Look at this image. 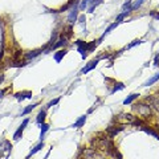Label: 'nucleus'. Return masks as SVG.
<instances>
[{
  "instance_id": "obj_1",
  "label": "nucleus",
  "mask_w": 159,
  "mask_h": 159,
  "mask_svg": "<svg viewBox=\"0 0 159 159\" xmlns=\"http://www.w3.org/2000/svg\"><path fill=\"white\" fill-rule=\"evenodd\" d=\"M92 146L94 148H97L98 151H105L108 155H110V152L115 148V145L113 142V138L108 137H97L92 139Z\"/></svg>"
},
{
  "instance_id": "obj_2",
  "label": "nucleus",
  "mask_w": 159,
  "mask_h": 159,
  "mask_svg": "<svg viewBox=\"0 0 159 159\" xmlns=\"http://www.w3.org/2000/svg\"><path fill=\"white\" fill-rule=\"evenodd\" d=\"M132 111L137 113L139 118L145 119V121H148L152 118V109L146 101H139L132 104Z\"/></svg>"
},
{
  "instance_id": "obj_3",
  "label": "nucleus",
  "mask_w": 159,
  "mask_h": 159,
  "mask_svg": "<svg viewBox=\"0 0 159 159\" xmlns=\"http://www.w3.org/2000/svg\"><path fill=\"white\" fill-rule=\"evenodd\" d=\"M137 117H134L130 113H119L118 115H115L113 122H117V123H121V125H132L134 119Z\"/></svg>"
},
{
  "instance_id": "obj_4",
  "label": "nucleus",
  "mask_w": 159,
  "mask_h": 159,
  "mask_svg": "<svg viewBox=\"0 0 159 159\" xmlns=\"http://www.w3.org/2000/svg\"><path fill=\"white\" fill-rule=\"evenodd\" d=\"M81 155H82V159H105L104 155L94 147L84 148L81 152Z\"/></svg>"
},
{
  "instance_id": "obj_5",
  "label": "nucleus",
  "mask_w": 159,
  "mask_h": 159,
  "mask_svg": "<svg viewBox=\"0 0 159 159\" xmlns=\"http://www.w3.org/2000/svg\"><path fill=\"white\" fill-rule=\"evenodd\" d=\"M78 4H80V0H76L74 2V4L72 5V8L69 9V13H68V17H66V20H68V23L69 24H74L76 21H77V17H78V12H80V9H78Z\"/></svg>"
},
{
  "instance_id": "obj_6",
  "label": "nucleus",
  "mask_w": 159,
  "mask_h": 159,
  "mask_svg": "<svg viewBox=\"0 0 159 159\" xmlns=\"http://www.w3.org/2000/svg\"><path fill=\"white\" fill-rule=\"evenodd\" d=\"M125 127H126L125 125H121V123L114 122L113 125H110V126H108V127H106V132H108V135L110 138H114L117 134H119L121 131H123Z\"/></svg>"
},
{
  "instance_id": "obj_7",
  "label": "nucleus",
  "mask_w": 159,
  "mask_h": 159,
  "mask_svg": "<svg viewBox=\"0 0 159 159\" xmlns=\"http://www.w3.org/2000/svg\"><path fill=\"white\" fill-rule=\"evenodd\" d=\"M143 101L147 102V104L151 106V109H154V110H157L159 113V95H155V94L147 95Z\"/></svg>"
},
{
  "instance_id": "obj_8",
  "label": "nucleus",
  "mask_w": 159,
  "mask_h": 159,
  "mask_svg": "<svg viewBox=\"0 0 159 159\" xmlns=\"http://www.w3.org/2000/svg\"><path fill=\"white\" fill-rule=\"evenodd\" d=\"M86 45H88V42H85V41H82V40H77L76 41V46H77V51L78 53L81 55V58H86L88 57V48H86Z\"/></svg>"
},
{
  "instance_id": "obj_9",
  "label": "nucleus",
  "mask_w": 159,
  "mask_h": 159,
  "mask_svg": "<svg viewBox=\"0 0 159 159\" xmlns=\"http://www.w3.org/2000/svg\"><path fill=\"white\" fill-rule=\"evenodd\" d=\"M28 122H29V119L28 118H25L24 121H23V123L19 126V129L15 131V134H13V141H19L20 138L23 137V132H24V130H25V127H26V125H28Z\"/></svg>"
},
{
  "instance_id": "obj_10",
  "label": "nucleus",
  "mask_w": 159,
  "mask_h": 159,
  "mask_svg": "<svg viewBox=\"0 0 159 159\" xmlns=\"http://www.w3.org/2000/svg\"><path fill=\"white\" fill-rule=\"evenodd\" d=\"M98 62H99V60L98 58H94V60H92V61H89L88 64H86L84 68L81 69V72H80V74H86V73H89L90 70H93V69L95 68V66L98 65Z\"/></svg>"
},
{
  "instance_id": "obj_11",
  "label": "nucleus",
  "mask_w": 159,
  "mask_h": 159,
  "mask_svg": "<svg viewBox=\"0 0 159 159\" xmlns=\"http://www.w3.org/2000/svg\"><path fill=\"white\" fill-rule=\"evenodd\" d=\"M139 130L145 131L146 134H148V135H152V137L157 138L158 141H159V132L155 130V127H150V126H147V123H145L143 126H141V127H139Z\"/></svg>"
},
{
  "instance_id": "obj_12",
  "label": "nucleus",
  "mask_w": 159,
  "mask_h": 159,
  "mask_svg": "<svg viewBox=\"0 0 159 159\" xmlns=\"http://www.w3.org/2000/svg\"><path fill=\"white\" fill-rule=\"evenodd\" d=\"M41 53H42V48H41V49H35V51H29V52L24 53V60H25L26 62H29L31 60L39 57Z\"/></svg>"
},
{
  "instance_id": "obj_13",
  "label": "nucleus",
  "mask_w": 159,
  "mask_h": 159,
  "mask_svg": "<svg viewBox=\"0 0 159 159\" xmlns=\"http://www.w3.org/2000/svg\"><path fill=\"white\" fill-rule=\"evenodd\" d=\"M66 53H68V49H64V48L57 49V51L53 53V58H55V61L57 62V64H60V62H61V60L65 57Z\"/></svg>"
},
{
  "instance_id": "obj_14",
  "label": "nucleus",
  "mask_w": 159,
  "mask_h": 159,
  "mask_svg": "<svg viewBox=\"0 0 159 159\" xmlns=\"http://www.w3.org/2000/svg\"><path fill=\"white\" fill-rule=\"evenodd\" d=\"M31 97H32V92H29V90H24V92H20V93H16L15 94V98L17 99L19 102L24 101L26 98H31Z\"/></svg>"
},
{
  "instance_id": "obj_15",
  "label": "nucleus",
  "mask_w": 159,
  "mask_h": 159,
  "mask_svg": "<svg viewBox=\"0 0 159 159\" xmlns=\"http://www.w3.org/2000/svg\"><path fill=\"white\" fill-rule=\"evenodd\" d=\"M44 146H45V143H44V141H41V142H40V143H39V145H36V146H35V147H33V148H32V150H31V151H29V154H28V155H26V158H25V159H29V158H31V157H32V155H35V154H36V152H39L40 150H41V148H44Z\"/></svg>"
},
{
  "instance_id": "obj_16",
  "label": "nucleus",
  "mask_w": 159,
  "mask_h": 159,
  "mask_svg": "<svg viewBox=\"0 0 159 159\" xmlns=\"http://www.w3.org/2000/svg\"><path fill=\"white\" fill-rule=\"evenodd\" d=\"M86 117H88V115L86 114H84V115H81V117H80L77 121L74 122V123H73L70 127H73V129H80V127H82V126L85 125V122H86Z\"/></svg>"
},
{
  "instance_id": "obj_17",
  "label": "nucleus",
  "mask_w": 159,
  "mask_h": 159,
  "mask_svg": "<svg viewBox=\"0 0 159 159\" xmlns=\"http://www.w3.org/2000/svg\"><path fill=\"white\" fill-rule=\"evenodd\" d=\"M45 118H46V110H45V109H42V110L39 111L37 117H36V123H39V125L44 123V122H45Z\"/></svg>"
},
{
  "instance_id": "obj_18",
  "label": "nucleus",
  "mask_w": 159,
  "mask_h": 159,
  "mask_svg": "<svg viewBox=\"0 0 159 159\" xmlns=\"http://www.w3.org/2000/svg\"><path fill=\"white\" fill-rule=\"evenodd\" d=\"M118 24H119V23H117V21H115V23H113V24H110V25H109L108 28H106V31L104 32V35H102L101 37H99V41H102V40H104V39L106 37V35H109V33H110V32L113 31V29H115V28H117V26H118Z\"/></svg>"
},
{
  "instance_id": "obj_19",
  "label": "nucleus",
  "mask_w": 159,
  "mask_h": 159,
  "mask_svg": "<svg viewBox=\"0 0 159 159\" xmlns=\"http://www.w3.org/2000/svg\"><path fill=\"white\" fill-rule=\"evenodd\" d=\"M138 98H139V93H131V94L123 101V105H131L132 102H134L135 99H138Z\"/></svg>"
},
{
  "instance_id": "obj_20",
  "label": "nucleus",
  "mask_w": 159,
  "mask_h": 159,
  "mask_svg": "<svg viewBox=\"0 0 159 159\" xmlns=\"http://www.w3.org/2000/svg\"><path fill=\"white\" fill-rule=\"evenodd\" d=\"M104 0H90V4H89V8H88V12L89 13H93L95 9V7H98Z\"/></svg>"
},
{
  "instance_id": "obj_21",
  "label": "nucleus",
  "mask_w": 159,
  "mask_h": 159,
  "mask_svg": "<svg viewBox=\"0 0 159 159\" xmlns=\"http://www.w3.org/2000/svg\"><path fill=\"white\" fill-rule=\"evenodd\" d=\"M40 126H41V132H40V139H41V141H44L45 134H46V132H48V130H49V125L46 123V122H44V123H41Z\"/></svg>"
},
{
  "instance_id": "obj_22",
  "label": "nucleus",
  "mask_w": 159,
  "mask_h": 159,
  "mask_svg": "<svg viewBox=\"0 0 159 159\" xmlns=\"http://www.w3.org/2000/svg\"><path fill=\"white\" fill-rule=\"evenodd\" d=\"M158 80H159V73H157L155 76H152L151 78H148V80H147V81H145L142 86H151L152 84H155V82H157Z\"/></svg>"
},
{
  "instance_id": "obj_23",
  "label": "nucleus",
  "mask_w": 159,
  "mask_h": 159,
  "mask_svg": "<svg viewBox=\"0 0 159 159\" xmlns=\"http://www.w3.org/2000/svg\"><path fill=\"white\" fill-rule=\"evenodd\" d=\"M99 42H101V41H99V39H98V40H94V41L88 42V45H86V48H88V52H89V53L93 52V51H94V49L98 46Z\"/></svg>"
},
{
  "instance_id": "obj_24",
  "label": "nucleus",
  "mask_w": 159,
  "mask_h": 159,
  "mask_svg": "<svg viewBox=\"0 0 159 159\" xmlns=\"http://www.w3.org/2000/svg\"><path fill=\"white\" fill-rule=\"evenodd\" d=\"M123 89H125V85L122 84V82H114V86H113V89L110 90V94H114L115 92L123 90Z\"/></svg>"
},
{
  "instance_id": "obj_25",
  "label": "nucleus",
  "mask_w": 159,
  "mask_h": 159,
  "mask_svg": "<svg viewBox=\"0 0 159 159\" xmlns=\"http://www.w3.org/2000/svg\"><path fill=\"white\" fill-rule=\"evenodd\" d=\"M131 12H132V11H123L122 13H119V15L117 16V19H115V21H117V23H122L126 17H127L129 15H130Z\"/></svg>"
},
{
  "instance_id": "obj_26",
  "label": "nucleus",
  "mask_w": 159,
  "mask_h": 159,
  "mask_svg": "<svg viewBox=\"0 0 159 159\" xmlns=\"http://www.w3.org/2000/svg\"><path fill=\"white\" fill-rule=\"evenodd\" d=\"M145 2L146 0H135V2H132L131 3V11H137L138 8H141Z\"/></svg>"
},
{
  "instance_id": "obj_27",
  "label": "nucleus",
  "mask_w": 159,
  "mask_h": 159,
  "mask_svg": "<svg viewBox=\"0 0 159 159\" xmlns=\"http://www.w3.org/2000/svg\"><path fill=\"white\" fill-rule=\"evenodd\" d=\"M36 106H39V102H36V104H32V105H28L26 108L23 110L21 113V115H26V114H29V113H32V110L36 108Z\"/></svg>"
},
{
  "instance_id": "obj_28",
  "label": "nucleus",
  "mask_w": 159,
  "mask_h": 159,
  "mask_svg": "<svg viewBox=\"0 0 159 159\" xmlns=\"http://www.w3.org/2000/svg\"><path fill=\"white\" fill-rule=\"evenodd\" d=\"M90 4V0H80V4H78V9L80 11H85L86 8Z\"/></svg>"
},
{
  "instance_id": "obj_29",
  "label": "nucleus",
  "mask_w": 159,
  "mask_h": 159,
  "mask_svg": "<svg viewBox=\"0 0 159 159\" xmlns=\"http://www.w3.org/2000/svg\"><path fill=\"white\" fill-rule=\"evenodd\" d=\"M142 42H143V41H142V40H134V41H131L130 44H127V45L125 46V48H123V51H126V49H131L132 46H135V45H139V44H142Z\"/></svg>"
},
{
  "instance_id": "obj_30",
  "label": "nucleus",
  "mask_w": 159,
  "mask_h": 159,
  "mask_svg": "<svg viewBox=\"0 0 159 159\" xmlns=\"http://www.w3.org/2000/svg\"><path fill=\"white\" fill-rule=\"evenodd\" d=\"M58 102H60V97L55 98V99H52V101H49L48 104H46V106H45V108H46V109H49V108H53V106H55V105H57Z\"/></svg>"
},
{
  "instance_id": "obj_31",
  "label": "nucleus",
  "mask_w": 159,
  "mask_h": 159,
  "mask_svg": "<svg viewBox=\"0 0 159 159\" xmlns=\"http://www.w3.org/2000/svg\"><path fill=\"white\" fill-rule=\"evenodd\" d=\"M148 15H150L152 19L159 20V12H157V11H150V12H148Z\"/></svg>"
},
{
  "instance_id": "obj_32",
  "label": "nucleus",
  "mask_w": 159,
  "mask_h": 159,
  "mask_svg": "<svg viewBox=\"0 0 159 159\" xmlns=\"http://www.w3.org/2000/svg\"><path fill=\"white\" fill-rule=\"evenodd\" d=\"M77 21L80 23V24H84V23L86 21V17H85V15H78V17H77Z\"/></svg>"
},
{
  "instance_id": "obj_33",
  "label": "nucleus",
  "mask_w": 159,
  "mask_h": 159,
  "mask_svg": "<svg viewBox=\"0 0 159 159\" xmlns=\"http://www.w3.org/2000/svg\"><path fill=\"white\" fill-rule=\"evenodd\" d=\"M154 66H159V53H157L154 57Z\"/></svg>"
},
{
  "instance_id": "obj_34",
  "label": "nucleus",
  "mask_w": 159,
  "mask_h": 159,
  "mask_svg": "<svg viewBox=\"0 0 159 159\" xmlns=\"http://www.w3.org/2000/svg\"><path fill=\"white\" fill-rule=\"evenodd\" d=\"M4 80H5V76L3 74V73H0V85H2L3 82H4Z\"/></svg>"
},
{
  "instance_id": "obj_35",
  "label": "nucleus",
  "mask_w": 159,
  "mask_h": 159,
  "mask_svg": "<svg viewBox=\"0 0 159 159\" xmlns=\"http://www.w3.org/2000/svg\"><path fill=\"white\" fill-rule=\"evenodd\" d=\"M8 90V89H3V90H0V97H4V93Z\"/></svg>"
}]
</instances>
